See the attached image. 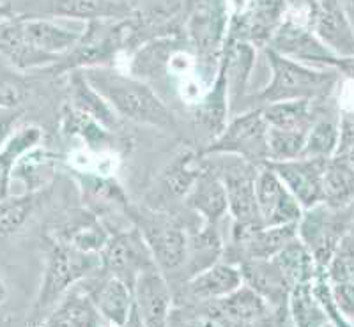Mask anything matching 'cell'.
<instances>
[{"label": "cell", "mask_w": 354, "mask_h": 327, "mask_svg": "<svg viewBox=\"0 0 354 327\" xmlns=\"http://www.w3.org/2000/svg\"><path fill=\"white\" fill-rule=\"evenodd\" d=\"M229 83H227L225 59L218 68L211 90L205 94L197 108V121L211 133V138L216 137L227 124V112H229Z\"/></svg>", "instance_id": "26"}, {"label": "cell", "mask_w": 354, "mask_h": 327, "mask_svg": "<svg viewBox=\"0 0 354 327\" xmlns=\"http://www.w3.org/2000/svg\"><path fill=\"white\" fill-rule=\"evenodd\" d=\"M44 195L46 188H41V190L25 191L20 197H6L0 200V241H6L21 230V226L43 202Z\"/></svg>", "instance_id": "29"}, {"label": "cell", "mask_w": 354, "mask_h": 327, "mask_svg": "<svg viewBox=\"0 0 354 327\" xmlns=\"http://www.w3.org/2000/svg\"><path fill=\"white\" fill-rule=\"evenodd\" d=\"M11 17H15V11H12L11 6H9L8 2H0V23L9 20Z\"/></svg>", "instance_id": "38"}, {"label": "cell", "mask_w": 354, "mask_h": 327, "mask_svg": "<svg viewBox=\"0 0 354 327\" xmlns=\"http://www.w3.org/2000/svg\"><path fill=\"white\" fill-rule=\"evenodd\" d=\"M266 57L271 69V80L264 89L252 96V108H261L274 101L286 99H322L330 96L337 85L335 69H317L287 57L266 46Z\"/></svg>", "instance_id": "3"}, {"label": "cell", "mask_w": 354, "mask_h": 327, "mask_svg": "<svg viewBox=\"0 0 354 327\" xmlns=\"http://www.w3.org/2000/svg\"><path fill=\"white\" fill-rule=\"evenodd\" d=\"M308 130L268 128V161H287L301 156Z\"/></svg>", "instance_id": "34"}, {"label": "cell", "mask_w": 354, "mask_h": 327, "mask_svg": "<svg viewBox=\"0 0 354 327\" xmlns=\"http://www.w3.org/2000/svg\"><path fill=\"white\" fill-rule=\"evenodd\" d=\"M21 28H24V36L28 45L57 59H61L66 52H69L82 34L77 30H68L50 18L21 17Z\"/></svg>", "instance_id": "21"}, {"label": "cell", "mask_w": 354, "mask_h": 327, "mask_svg": "<svg viewBox=\"0 0 354 327\" xmlns=\"http://www.w3.org/2000/svg\"><path fill=\"white\" fill-rule=\"evenodd\" d=\"M207 154L239 156L254 165L268 163V124L262 119L261 108H248L227 122L198 156Z\"/></svg>", "instance_id": "6"}, {"label": "cell", "mask_w": 354, "mask_h": 327, "mask_svg": "<svg viewBox=\"0 0 354 327\" xmlns=\"http://www.w3.org/2000/svg\"><path fill=\"white\" fill-rule=\"evenodd\" d=\"M69 105L73 108L80 110L82 113L93 117L100 124H103L106 130H113L119 126L121 115L112 108L105 97L101 96L93 83L87 80L84 69H73L69 71Z\"/></svg>", "instance_id": "20"}, {"label": "cell", "mask_w": 354, "mask_h": 327, "mask_svg": "<svg viewBox=\"0 0 354 327\" xmlns=\"http://www.w3.org/2000/svg\"><path fill=\"white\" fill-rule=\"evenodd\" d=\"M312 30L338 57H354V28L347 18L342 0H319Z\"/></svg>", "instance_id": "18"}, {"label": "cell", "mask_w": 354, "mask_h": 327, "mask_svg": "<svg viewBox=\"0 0 354 327\" xmlns=\"http://www.w3.org/2000/svg\"><path fill=\"white\" fill-rule=\"evenodd\" d=\"M198 154L185 152L174 159L158 181V197L169 200H185L202 165L197 163Z\"/></svg>", "instance_id": "28"}, {"label": "cell", "mask_w": 354, "mask_h": 327, "mask_svg": "<svg viewBox=\"0 0 354 327\" xmlns=\"http://www.w3.org/2000/svg\"><path fill=\"white\" fill-rule=\"evenodd\" d=\"M340 124L333 119H315L310 126L299 158H333L338 147Z\"/></svg>", "instance_id": "32"}, {"label": "cell", "mask_w": 354, "mask_h": 327, "mask_svg": "<svg viewBox=\"0 0 354 327\" xmlns=\"http://www.w3.org/2000/svg\"><path fill=\"white\" fill-rule=\"evenodd\" d=\"M129 34V20H88L69 52L55 62V73H69L73 69L109 66L124 48Z\"/></svg>", "instance_id": "5"}, {"label": "cell", "mask_w": 354, "mask_h": 327, "mask_svg": "<svg viewBox=\"0 0 354 327\" xmlns=\"http://www.w3.org/2000/svg\"><path fill=\"white\" fill-rule=\"evenodd\" d=\"M312 99H286L261 106V113L268 128L282 130H310L315 121Z\"/></svg>", "instance_id": "27"}, {"label": "cell", "mask_w": 354, "mask_h": 327, "mask_svg": "<svg viewBox=\"0 0 354 327\" xmlns=\"http://www.w3.org/2000/svg\"><path fill=\"white\" fill-rule=\"evenodd\" d=\"M6 301H8V287H6V283L0 278V304H4Z\"/></svg>", "instance_id": "39"}, {"label": "cell", "mask_w": 354, "mask_h": 327, "mask_svg": "<svg viewBox=\"0 0 354 327\" xmlns=\"http://www.w3.org/2000/svg\"><path fill=\"white\" fill-rule=\"evenodd\" d=\"M20 115L21 113L18 108H4V106H0V147L4 146L12 131L17 130V122Z\"/></svg>", "instance_id": "37"}, {"label": "cell", "mask_w": 354, "mask_h": 327, "mask_svg": "<svg viewBox=\"0 0 354 327\" xmlns=\"http://www.w3.org/2000/svg\"><path fill=\"white\" fill-rule=\"evenodd\" d=\"M126 215L140 230L149 246L156 267L165 276L186 269L188 264L189 235L181 221L167 212L151 209H137L129 206Z\"/></svg>", "instance_id": "4"}, {"label": "cell", "mask_w": 354, "mask_h": 327, "mask_svg": "<svg viewBox=\"0 0 354 327\" xmlns=\"http://www.w3.org/2000/svg\"><path fill=\"white\" fill-rule=\"evenodd\" d=\"M15 14L24 18H73V20H131L129 0H9Z\"/></svg>", "instance_id": "7"}, {"label": "cell", "mask_w": 354, "mask_h": 327, "mask_svg": "<svg viewBox=\"0 0 354 327\" xmlns=\"http://www.w3.org/2000/svg\"><path fill=\"white\" fill-rule=\"evenodd\" d=\"M274 264L278 266V269L282 271L283 278L289 283L290 288L292 285L299 281H306V279H312L315 275V264L310 251L306 250L305 244L299 241V237H296L294 241H290L282 251H278L273 259Z\"/></svg>", "instance_id": "31"}, {"label": "cell", "mask_w": 354, "mask_h": 327, "mask_svg": "<svg viewBox=\"0 0 354 327\" xmlns=\"http://www.w3.org/2000/svg\"><path fill=\"white\" fill-rule=\"evenodd\" d=\"M266 46L287 57L290 61L301 62L306 66L322 64L330 66V68L333 66L346 68L347 61H349V59H342L335 52H331L312 28L286 17L271 32Z\"/></svg>", "instance_id": "8"}, {"label": "cell", "mask_w": 354, "mask_h": 327, "mask_svg": "<svg viewBox=\"0 0 354 327\" xmlns=\"http://www.w3.org/2000/svg\"><path fill=\"white\" fill-rule=\"evenodd\" d=\"M213 166V165H209ZM225 184L229 212L234 221H261L255 198V177H257L259 165L239 158L234 165L213 166Z\"/></svg>", "instance_id": "15"}, {"label": "cell", "mask_w": 354, "mask_h": 327, "mask_svg": "<svg viewBox=\"0 0 354 327\" xmlns=\"http://www.w3.org/2000/svg\"><path fill=\"white\" fill-rule=\"evenodd\" d=\"M62 131L69 137H78L87 143L88 147H101L105 141H109L110 135L105 126L100 124L97 121H94L93 117H88L85 113H82L80 110L73 108L71 105H66L62 110Z\"/></svg>", "instance_id": "33"}, {"label": "cell", "mask_w": 354, "mask_h": 327, "mask_svg": "<svg viewBox=\"0 0 354 327\" xmlns=\"http://www.w3.org/2000/svg\"><path fill=\"white\" fill-rule=\"evenodd\" d=\"M223 6H225L223 0H201L195 6L192 17V37L201 55H213L223 39V30H225Z\"/></svg>", "instance_id": "22"}, {"label": "cell", "mask_w": 354, "mask_h": 327, "mask_svg": "<svg viewBox=\"0 0 354 327\" xmlns=\"http://www.w3.org/2000/svg\"><path fill=\"white\" fill-rule=\"evenodd\" d=\"M245 283L241 267L238 264L221 260L195 272L185 281V294L192 301H218L229 295Z\"/></svg>", "instance_id": "17"}, {"label": "cell", "mask_w": 354, "mask_h": 327, "mask_svg": "<svg viewBox=\"0 0 354 327\" xmlns=\"http://www.w3.org/2000/svg\"><path fill=\"white\" fill-rule=\"evenodd\" d=\"M331 294L340 315L353 324L354 320V283L353 281H331Z\"/></svg>", "instance_id": "36"}, {"label": "cell", "mask_w": 354, "mask_h": 327, "mask_svg": "<svg viewBox=\"0 0 354 327\" xmlns=\"http://www.w3.org/2000/svg\"><path fill=\"white\" fill-rule=\"evenodd\" d=\"M8 2H9V0H8Z\"/></svg>", "instance_id": "40"}, {"label": "cell", "mask_w": 354, "mask_h": 327, "mask_svg": "<svg viewBox=\"0 0 354 327\" xmlns=\"http://www.w3.org/2000/svg\"><path fill=\"white\" fill-rule=\"evenodd\" d=\"M41 326L53 327H100L109 326L94 306L91 295L84 287L73 285L61 297V301L46 313Z\"/></svg>", "instance_id": "19"}, {"label": "cell", "mask_w": 354, "mask_h": 327, "mask_svg": "<svg viewBox=\"0 0 354 327\" xmlns=\"http://www.w3.org/2000/svg\"><path fill=\"white\" fill-rule=\"evenodd\" d=\"M255 198L264 226L299 223L301 219L303 207L268 163L259 165L255 177Z\"/></svg>", "instance_id": "12"}, {"label": "cell", "mask_w": 354, "mask_h": 327, "mask_svg": "<svg viewBox=\"0 0 354 327\" xmlns=\"http://www.w3.org/2000/svg\"><path fill=\"white\" fill-rule=\"evenodd\" d=\"M82 287L91 295L94 306L106 324L128 326L129 313L133 306V285L126 279L109 272L94 271L82 279Z\"/></svg>", "instance_id": "13"}, {"label": "cell", "mask_w": 354, "mask_h": 327, "mask_svg": "<svg viewBox=\"0 0 354 327\" xmlns=\"http://www.w3.org/2000/svg\"><path fill=\"white\" fill-rule=\"evenodd\" d=\"M287 310L296 326L315 327L330 322L326 313L322 311L321 304L315 299L314 290H312V279L292 285L289 299H287Z\"/></svg>", "instance_id": "30"}, {"label": "cell", "mask_w": 354, "mask_h": 327, "mask_svg": "<svg viewBox=\"0 0 354 327\" xmlns=\"http://www.w3.org/2000/svg\"><path fill=\"white\" fill-rule=\"evenodd\" d=\"M50 234L84 251L100 253L101 248L109 241L110 232L96 216L78 215L77 218L53 226V232Z\"/></svg>", "instance_id": "24"}, {"label": "cell", "mask_w": 354, "mask_h": 327, "mask_svg": "<svg viewBox=\"0 0 354 327\" xmlns=\"http://www.w3.org/2000/svg\"><path fill=\"white\" fill-rule=\"evenodd\" d=\"M24 81L17 77L0 73V106L4 108H18L25 99Z\"/></svg>", "instance_id": "35"}, {"label": "cell", "mask_w": 354, "mask_h": 327, "mask_svg": "<svg viewBox=\"0 0 354 327\" xmlns=\"http://www.w3.org/2000/svg\"><path fill=\"white\" fill-rule=\"evenodd\" d=\"M185 206L207 225H218L229 212L225 184L213 166H201L198 175L186 193Z\"/></svg>", "instance_id": "16"}, {"label": "cell", "mask_w": 354, "mask_h": 327, "mask_svg": "<svg viewBox=\"0 0 354 327\" xmlns=\"http://www.w3.org/2000/svg\"><path fill=\"white\" fill-rule=\"evenodd\" d=\"M205 306L198 308L194 317L202 319L198 324L211 326H255L271 319V308L255 288L243 283L241 287L230 292L218 301H204ZM194 320V322H195Z\"/></svg>", "instance_id": "9"}, {"label": "cell", "mask_w": 354, "mask_h": 327, "mask_svg": "<svg viewBox=\"0 0 354 327\" xmlns=\"http://www.w3.org/2000/svg\"><path fill=\"white\" fill-rule=\"evenodd\" d=\"M174 295L169 279L156 266L138 272L133 283V306L128 326H167L172 311Z\"/></svg>", "instance_id": "10"}, {"label": "cell", "mask_w": 354, "mask_h": 327, "mask_svg": "<svg viewBox=\"0 0 354 327\" xmlns=\"http://www.w3.org/2000/svg\"><path fill=\"white\" fill-rule=\"evenodd\" d=\"M100 269V253L84 251L52 234L44 235V275L34 317H46L62 295Z\"/></svg>", "instance_id": "2"}, {"label": "cell", "mask_w": 354, "mask_h": 327, "mask_svg": "<svg viewBox=\"0 0 354 327\" xmlns=\"http://www.w3.org/2000/svg\"><path fill=\"white\" fill-rule=\"evenodd\" d=\"M354 202V168L340 156L328 161L322 174V204L340 210Z\"/></svg>", "instance_id": "25"}, {"label": "cell", "mask_w": 354, "mask_h": 327, "mask_svg": "<svg viewBox=\"0 0 354 327\" xmlns=\"http://www.w3.org/2000/svg\"><path fill=\"white\" fill-rule=\"evenodd\" d=\"M84 71L94 89L105 97L121 117L170 133L179 131L172 110L165 101H161L160 96L147 83L129 75L119 73L109 66L88 68Z\"/></svg>", "instance_id": "1"}, {"label": "cell", "mask_w": 354, "mask_h": 327, "mask_svg": "<svg viewBox=\"0 0 354 327\" xmlns=\"http://www.w3.org/2000/svg\"><path fill=\"white\" fill-rule=\"evenodd\" d=\"M156 266L149 246L142 237L140 230L133 225L129 230H110L109 241L100 251V269L135 283L138 272Z\"/></svg>", "instance_id": "11"}, {"label": "cell", "mask_w": 354, "mask_h": 327, "mask_svg": "<svg viewBox=\"0 0 354 327\" xmlns=\"http://www.w3.org/2000/svg\"><path fill=\"white\" fill-rule=\"evenodd\" d=\"M328 161L330 158H296L268 165L305 210L322 202V174Z\"/></svg>", "instance_id": "14"}, {"label": "cell", "mask_w": 354, "mask_h": 327, "mask_svg": "<svg viewBox=\"0 0 354 327\" xmlns=\"http://www.w3.org/2000/svg\"><path fill=\"white\" fill-rule=\"evenodd\" d=\"M44 133L39 126L25 124L11 133L6 143L0 147V200L9 197V184L12 179V170L18 159L41 146Z\"/></svg>", "instance_id": "23"}]
</instances>
